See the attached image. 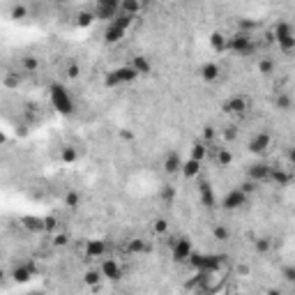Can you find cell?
<instances>
[{
    "label": "cell",
    "mask_w": 295,
    "mask_h": 295,
    "mask_svg": "<svg viewBox=\"0 0 295 295\" xmlns=\"http://www.w3.org/2000/svg\"><path fill=\"white\" fill-rule=\"evenodd\" d=\"M226 263V256L224 254H196L189 258V265L196 270V272H205V274H215L219 272Z\"/></svg>",
    "instance_id": "obj_1"
},
{
    "label": "cell",
    "mask_w": 295,
    "mask_h": 295,
    "mask_svg": "<svg viewBox=\"0 0 295 295\" xmlns=\"http://www.w3.org/2000/svg\"><path fill=\"white\" fill-rule=\"evenodd\" d=\"M49 97H51L53 108H55L60 115H72L74 113V99L69 97L67 88H65L62 83H53L51 88H49Z\"/></svg>",
    "instance_id": "obj_2"
},
{
    "label": "cell",
    "mask_w": 295,
    "mask_h": 295,
    "mask_svg": "<svg viewBox=\"0 0 295 295\" xmlns=\"http://www.w3.org/2000/svg\"><path fill=\"white\" fill-rule=\"evenodd\" d=\"M274 42L284 53L295 51V30L288 21H279L274 26Z\"/></svg>",
    "instance_id": "obj_3"
},
{
    "label": "cell",
    "mask_w": 295,
    "mask_h": 295,
    "mask_svg": "<svg viewBox=\"0 0 295 295\" xmlns=\"http://www.w3.org/2000/svg\"><path fill=\"white\" fill-rule=\"evenodd\" d=\"M228 51L247 58V55H251V53L256 51V44H254L251 35H247V32H233V35L228 37Z\"/></svg>",
    "instance_id": "obj_4"
},
{
    "label": "cell",
    "mask_w": 295,
    "mask_h": 295,
    "mask_svg": "<svg viewBox=\"0 0 295 295\" xmlns=\"http://www.w3.org/2000/svg\"><path fill=\"white\" fill-rule=\"evenodd\" d=\"M92 14H95V19H99V21L111 23V21H115V16L120 14V2H118V0H97V2L92 5Z\"/></svg>",
    "instance_id": "obj_5"
},
{
    "label": "cell",
    "mask_w": 295,
    "mask_h": 295,
    "mask_svg": "<svg viewBox=\"0 0 295 295\" xmlns=\"http://www.w3.org/2000/svg\"><path fill=\"white\" fill-rule=\"evenodd\" d=\"M272 168L268 161H254V164H249V168H247V180L256 182V185H265V182H270V178H272Z\"/></svg>",
    "instance_id": "obj_6"
},
{
    "label": "cell",
    "mask_w": 295,
    "mask_h": 295,
    "mask_svg": "<svg viewBox=\"0 0 295 295\" xmlns=\"http://www.w3.org/2000/svg\"><path fill=\"white\" fill-rule=\"evenodd\" d=\"M191 256H194V244H191V240L185 235V238H180V240L175 242L173 249H171V258H173V263L182 265V263H189Z\"/></svg>",
    "instance_id": "obj_7"
},
{
    "label": "cell",
    "mask_w": 295,
    "mask_h": 295,
    "mask_svg": "<svg viewBox=\"0 0 295 295\" xmlns=\"http://www.w3.org/2000/svg\"><path fill=\"white\" fill-rule=\"evenodd\" d=\"M247 201H249V196H247V194L238 187V189H231L226 196L221 198V208L228 210V212H235V210H240V208H244Z\"/></svg>",
    "instance_id": "obj_8"
},
{
    "label": "cell",
    "mask_w": 295,
    "mask_h": 295,
    "mask_svg": "<svg viewBox=\"0 0 295 295\" xmlns=\"http://www.w3.org/2000/svg\"><path fill=\"white\" fill-rule=\"evenodd\" d=\"M221 111L228 115H244L249 111V102H247V97H242V95H233L231 99H226V102L221 104Z\"/></svg>",
    "instance_id": "obj_9"
},
{
    "label": "cell",
    "mask_w": 295,
    "mask_h": 295,
    "mask_svg": "<svg viewBox=\"0 0 295 295\" xmlns=\"http://www.w3.org/2000/svg\"><path fill=\"white\" fill-rule=\"evenodd\" d=\"M272 145V138H270V134L268 132H258V134H254V136L249 138V143H247V150L251 152V155H263V152H268V148Z\"/></svg>",
    "instance_id": "obj_10"
},
{
    "label": "cell",
    "mask_w": 295,
    "mask_h": 295,
    "mask_svg": "<svg viewBox=\"0 0 295 295\" xmlns=\"http://www.w3.org/2000/svg\"><path fill=\"white\" fill-rule=\"evenodd\" d=\"M99 270H102V274H104V279H111V281L122 279V268L115 258H104Z\"/></svg>",
    "instance_id": "obj_11"
},
{
    "label": "cell",
    "mask_w": 295,
    "mask_h": 295,
    "mask_svg": "<svg viewBox=\"0 0 295 295\" xmlns=\"http://www.w3.org/2000/svg\"><path fill=\"white\" fill-rule=\"evenodd\" d=\"M198 198L203 208H215L217 205V198H215V191H212V185L208 180H201L198 182Z\"/></svg>",
    "instance_id": "obj_12"
},
{
    "label": "cell",
    "mask_w": 295,
    "mask_h": 295,
    "mask_svg": "<svg viewBox=\"0 0 295 295\" xmlns=\"http://www.w3.org/2000/svg\"><path fill=\"white\" fill-rule=\"evenodd\" d=\"M35 277V265H16L14 270H12V279L16 284H28V281Z\"/></svg>",
    "instance_id": "obj_13"
},
{
    "label": "cell",
    "mask_w": 295,
    "mask_h": 295,
    "mask_svg": "<svg viewBox=\"0 0 295 295\" xmlns=\"http://www.w3.org/2000/svg\"><path fill=\"white\" fill-rule=\"evenodd\" d=\"M201 171H203V161H196V159H185V164H182V171L180 173L187 178V180H194V178H198L201 175Z\"/></svg>",
    "instance_id": "obj_14"
},
{
    "label": "cell",
    "mask_w": 295,
    "mask_h": 295,
    "mask_svg": "<svg viewBox=\"0 0 295 295\" xmlns=\"http://www.w3.org/2000/svg\"><path fill=\"white\" fill-rule=\"evenodd\" d=\"M182 157L178 155V152H168L166 157H164V171H166L168 175H173V173H180L182 171Z\"/></svg>",
    "instance_id": "obj_15"
},
{
    "label": "cell",
    "mask_w": 295,
    "mask_h": 295,
    "mask_svg": "<svg viewBox=\"0 0 295 295\" xmlns=\"http://www.w3.org/2000/svg\"><path fill=\"white\" fill-rule=\"evenodd\" d=\"M129 65L136 69V74H138V76H148V74H152V62H150V58H148V55H134Z\"/></svg>",
    "instance_id": "obj_16"
},
{
    "label": "cell",
    "mask_w": 295,
    "mask_h": 295,
    "mask_svg": "<svg viewBox=\"0 0 295 295\" xmlns=\"http://www.w3.org/2000/svg\"><path fill=\"white\" fill-rule=\"evenodd\" d=\"M125 32H127V30H122L120 26H115V23H106L104 42H106V44H118V42L125 37Z\"/></svg>",
    "instance_id": "obj_17"
},
{
    "label": "cell",
    "mask_w": 295,
    "mask_h": 295,
    "mask_svg": "<svg viewBox=\"0 0 295 295\" xmlns=\"http://www.w3.org/2000/svg\"><path fill=\"white\" fill-rule=\"evenodd\" d=\"M219 76H221V69L217 62H203V65H201V79H203V81L212 83V81H217Z\"/></svg>",
    "instance_id": "obj_18"
},
{
    "label": "cell",
    "mask_w": 295,
    "mask_h": 295,
    "mask_svg": "<svg viewBox=\"0 0 295 295\" xmlns=\"http://www.w3.org/2000/svg\"><path fill=\"white\" fill-rule=\"evenodd\" d=\"M210 46H212V51H215V53L228 51V37L221 30H215L210 35Z\"/></svg>",
    "instance_id": "obj_19"
},
{
    "label": "cell",
    "mask_w": 295,
    "mask_h": 295,
    "mask_svg": "<svg viewBox=\"0 0 295 295\" xmlns=\"http://www.w3.org/2000/svg\"><path fill=\"white\" fill-rule=\"evenodd\" d=\"M23 228L26 231H30V233H46V224L44 219H39V217H23Z\"/></svg>",
    "instance_id": "obj_20"
},
{
    "label": "cell",
    "mask_w": 295,
    "mask_h": 295,
    "mask_svg": "<svg viewBox=\"0 0 295 295\" xmlns=\"http://www.w3.org/2000/svg\"><path fill=\"white\" fill-rule=\"evenodd\" d=\"M106 242L104 240H90L88 242V247H85V254H88V258H102L106 254Z\"/></svg>",
    "instance_id": "obj_21"
},
{
    "label": "cell",
    "mask_w": 295,
    "mask_h": 295,
    "mask_svg": "<svg viewBox=\"0 0 295 295\" xmlns=\"http://www.w3.org/2000/svg\"><path fill=\"white\" fill-rule=\"evenodd\" d=\"M115 74H118V79H120L122 85H125V83H134V81L138 79L136 69L132 67V65H122V67H118V69H115Z\"/></svg>",
    "instance_id": "obj_22"
},
{
    "label": "cell",
    "mask_w": 295,
    "mask_h": 295,
    "mask_svg": "<svg viewBox=\"0 0 295 295\" xmlns=\"http://www.w3.org/2000/svg\"><path fill=\"white\" fill-rule=\"evenodd\" d=\"M274 108L288 113V111L293 108V97H291L288 92H277V95H274Z\"/></svg>",
    "instance_id": "obj_23"
},
{
    "label": "cell",
    "mask_w": 295,
    "mask_h": 295,
    "mask_svg": "<svg viewBox=\"0 0 295 295\" xmlns=\"http://www.w3.org/2000/svg\"><path fill=\"white\" fill-rule=\"evenodd\" d=\"M127 251L129 254H148V251H150V244L145 242L143 238H132L127 242Z\"/></svg>",
    "instance_id": "obj_24"
},
{
    "label": "cell",
    "mask_w": 295,
    "mask_h": 295,
    "mask_svg": "<svg viewBox=\"0 0 295 295\" xmlns=\"http://www.w3.org/2000/svg\"><path fill=\"white\" fill-rule=\"evenodd\" d=\"M270 182L279 185V187H286V185H291V173H286L284 168H272V178H270Z\"/></svg>",
    "instance_id": "obj_25"
},
{
    "label": "cell",
    "mask_w": 295,
    "mask_h": 295,
    "mask_svg": "<svg viewBox=\"0 0 295 295\" xmlns=\"http://www.w3.org/2000/svg\"><path fill=\"white\" fill-rule=\"evenodd\" d=\"M189 157L196 159V161H203V159L208 157V143H203V141H196V143L191 145Z\"/></svg>",
    "instance_id": "obj_26"
},
{
    "label": "cell",
    "mask_w": 295,
    "mask_h": 295,
    "mask_svg": "<svg viewBox=\"0 0 295 295\" xmlns=\"http://www.w3.org/2000/svg\"><path fill=\"white\" fill-rule=\"evenodd\" d=\"M141 9H143V5H141L138 0H122V2H120V12H125V14L136 16Z\"/></svg>",
    "instance_id": "obj_27"
},
{
    "label": "cell",
    "mask_w": 295,
    "mask_h": 295,
    "mask_svg": "<svg viewBox=\"0 0 295 295\" xmlns=\"http://www.w3.org/2000/svg\"><path fill=\"white\" fill-rule=\"evenodd\" d=\"M102 279H104V274H102V270H85V274H83V281L88 284V286H99L102 284Z\"/></svg>",
    "instance_id": "obj_28"
},
{
    "label": "cell",
    "mask_w": 295,
    "mask_h": 295,
    "mask_svg": "<svg viewBox=\"0 0 295 295\" xmlns=\"http://www.w3.org/2000/svg\"><path fill=\"white\" fill-rule=\"evenodd\" d=\"M21 67L30 74V72H37L39 69V60H37V55H23V60H21Z\"/></svg>",
    "instance_id": "obj_29"
},
{
    "label": "cell",
    "mask_w": 295,
    "mask_h": 295,
    "mask_svg": "<svg viewBox=\"0 0 295 295\" xmlns=\"http://www.w3.org/2000/svg\"><path fill=\"white\" fill-rule=\"evenodd\" d=\"M92 21H95L92 9H90V12H79V14H76V26H79V28H88Z\"/></svg>",
    "instance_id": "obj_30"
},
{
    "label": "cell",
    "mask_w": 295,
    "mask_h": 295,
    "mask_svg": "<svg viewBox=\"0 0 295 295\" xmlns=\"http://www.w3.org/2000/svg\"><path fill=\"white\" fill-rule=\"evenodd\" d=\"M258 23L256 21H249V19H238V32H247L251 35V30H256Z\"/></svg>",
    "instance_id": "obj_31"
},
{
    "label": "cell",
    "mask_w": 295,
    "mask_h": 295,
    "mask_svg": "<svg viewBox=\"0 0 295 295\" xmlns=\"http://www.w3.org/2000/svg\"><path fill=\"white\" fill-rule=\"evenodd\" d=\"M272 72H274V62L270 60V58H261V60H258V74L270 76Z\"/></svg>",
    "instance_id": "obj_32"
},
{
    "label": "cell",
    "mask_w": 295,
    "mask_h": 295,
    "mask_svg": "<svg viewBox=\"0 0 295 295\" xmlns=\"http://www.w3.org/2000/svg\"><path fill=\"white\" fill-rule=\"evenodd\" d=\"M111 23H115V26H120L122 30H127L129 26L134 23V16H132V14H125V12H120V14L115 16V21H111Z\"/></svg>",
    "instance_id": "obj_33"
},
{
    "label": "cell",
    "mask_w": 295,
    "mask_h": 295,
    "mask_svg": "<svg viewBox=\"0 0 295 295\" xmlns=\"http://www.w3.org/2000/svg\"><path fill=\"white\" fill-rule=\"evenodd\" d=\"M231 161H233V155H231V150L221 148V150L217 152V166H231Z\"/></svg>",
    "instance_id": "obj_34"
},
{
    "label": "cell",
    "mask_w": 295,
    "mask_h": 295,
    "mask_svg": "<svg viewBox=\"0 0 295 295\" xmlns=\"http://www.w3.org/2000/svg\"><path fill=\"white\" fill-rule=\"evenodd\" d=\"M281 279L288 281V284H295V263H288L281 268Z\"/></svg>",
    "instance_id": "obj_35"
},
{
    "label": "cell",
    "mask_w": 295,
    "mask_h": 295,
    "mask_svg": "<svg viewBox=\"0 0 295 295\" xmlns=\"http://www.w3.org/2000/svg\"><path fill=\"white\" fill-rule=\"evenodd\" d=\"M270 247H272V240H270V238H258L256 242H254V249H256V254H268V251H270Z\"/></svg>",
    "instance_id": "obj_36"
},
{
    "label": "cell",
    "mask_w": 295,
    "mask_h": 295,
    "mask_svg": "<svg viewBox=\"0 0 295 295\" xmlns=\"http://www.w3.org/2000/svg\"><path fill=\"white\" fill-rule=\"evenodd\" d=\"M212 235H215V240H219V242H226L228 238H231V231H228L226 226H215L212 228Z\"/></svg>",
    "instance_id": "obj_37"
},
{
    "label": "cell",
    "mask_w": 295,
    "mask_h": 295,
    "mask_svg": "<svg viewBox=\"0 0 295 295\" xmlns=\"http://www.w3.org/2000/svg\"><path fill=\"white\" fill-rule=\"evenodd\" d=\"M65 205L67 208H79L81 205V194L79 191H67L65 194Z\"/></svg>",
    "instance_id": "obj_38"
},
{
    "label": "cell",
    "mask_w": 295,
    "mask_h": 295,
    "mask_svg": "<svg viewBox=\"0 0 295 295\" xmlns=\"http://www.w3.org/2000/svg\"><path fill=\"white\" fill-rule=\"evenodd\" d=\"M60 159L65 161V164H74L76 159H79V152H76V148H65L60 155Z\"/></svg>",
    "instance_id": "obj_39"
},
{
    "label": "cell",
    "mask_w": 295,
    "mask_h": 295,
    "mask_svg": "<svg viewBox=\"0 0 295 295\" xmlns=\"http://www.w3.org/2000/svg\"><path fill=\"white\" fill-rule=\"evenodd\" d=\"M104 85H106V88H120V85H122L120 79H118V74H115V69L104 76Z\"/></svg>",
    "instance_id": "obj_40"
},
{
    "label": "cell",
    "mask_w": 295,
    "mask_h": 295,
    "mask_svg": "<svg viewBox=\"0 0 295 295\" xmlns=\"http://www.w3.org/2000/svg\"><path fill=\"white\" fill-rule=\"evenodd\" d=\"M152 228H155V233H157V235H166V233H168V221L159 217V219H155Z\"/></svg>",
    "instance_id": "obj_41"
},
{
    "label": "cell",
    "mask_w": 295,
    "mask_h": 295,
    "mask_svg": "<svg viewBox=\"0 0 295 295\" xmlns=\"http://www.w3.org/2000/svg\"><path fill=\"white\" fill-rule=\"evenodd\" d=\"M26 14H28V7H26V5H14V7H12V19H26Z\"/></svg>",
    "instance_id": "obj_42"
},
{
    "label": "cell",
    "mask_w": 295,
    "mask_h": 295,
    "mask_svg": "<svg viewBox=\"0 0 295 295\" xmlns=\"http://www.w3.org/2000/svg\"><path fill=\"white\" fill-rule=\"evenodd\" d=\"M67 76H69V79H79V76H81V67H79V62H69V65H67Z\"/></svg>",
    "instance_id": "obj_43"
},
{
    "label": "cell",
    "mask_w": 295,
    "mask_h": 295,
    "mask_svg": "<svg viewBox=\"0 0 295 295\" xmlns=\"http://www.w3.org/2000/svg\"><path fill=\"white\" fill-rule=\"evenodd\" d=\"M212 138H215V127L208 125V127H203V138H201V141H203V143H210Z\"/></svg>",
    "instance_id": "obj_44"
},
{
    "label": "cell",
    "mask_w": 295,
    "mask_h": 295,
    "mask_svg": "<svg viewBox=\"0 0 295 295\" xmlns=\"http://www.w3.org/2000/svg\"><path fill=\"white\" fill-rule=\"evenodd\" d=\"M161 198H164L166 203H173V198H175L173 187H164V189H161Z\"/></svg>",
    "instance_id": "obj_45"
},
{
    "label": "cell",
    "mask_w": 295,
    "mask_h": 295,
    "mask_svg": "<svg viewBox=\"0 0 295 295\" xmlns=\"http://www.w3.org/2000/svg\"><path fill=\"white\" fill-rule=\"evenodd\" d=\"M44 224H46V233H53V235H55V228H58V221L53 219V217H46V219H44Z\"/></svg>",
    "instance_id": "obj_46"
},
{
    "label": "cell",
    "mask_w": 295,
    "mask_h": 295,
    "mask_svg": "<svg viewBox=\"0 0 295 295\" xmlns=\"http://www.w3.org/2000/svg\"><path fill=\"white\" fill-rule=\"evenodd\" d=\"M67 240H69V238L65 233H55V235H53V244H58V247H65Z\"/></svg>",
    "instance_id": "obj_47"
},
{
    "label": "cell",
    "mask_w": 295,
    "mask_h": 295,
    "mask_svg": "<svg viewBox=\"0 0 295 295\" xmlns=\"http://www.w3.org/2000/svg\"><path fill=\"white\" fill-rule=\"evenodd\" d=\"M256 187H258L256 182H251V180H247V182H244V185H242V187H240V189H242L244 194H247V196H249L251 191H256Z\"/></svg>",
    "instance_id": "obj_48"
},
{
    "label": "cell",
    "mask_w": 295,
    "mask_h": 295,
    "mask_svg": "<svg viewBox=\"0 0 295 295\" xmlns=\"http://www.w3.org/2000/svg\"><path fill=\"white\" fill-rule=\"evenodd\" d=\"M288 161L295 166V145H291V148H288Z\"/></svg>",
    "instance_id": "obj_49"
},
{
    "label": "cell",
    "mask_w": 295,
    "mask_h": 295,
    "mask_svg": "<svg viewBox=\"0 0 295 295\" xmlns=\"http://www.w3.org/2000/svg\"><path fill=\"white\" fill-rule=\"evenodd\" d=\"M268 295H284V293H281V291H277V288H270V291H268Z\"/></svg>",
    "instance_id": "obj_50"
},
{
    "label": "cell",
    "mask_w": 295,
    "mask_h": 295,
    "mask_svg": "<svg viewBox=\"0 0 295 295\" xmlns=\"http://www.w3.org/2000/svg\"><path fill=\"white\" fill-rule=\"evenodd\" d=\"M30 295H42V293H30Z\"/></svg>",
    "instance_id": "obj_51"
},
{
    "label": "cell",
    "mask_w": 295,
    "mask_h": 295,
    "mask_svg": "<svg viewBox=\"0 0 295 295\" xmlns=\"http://www.w3.org/2000/svg\"><path fill=\"white\" fill-rule=\"evenodd\" d=\"M228 295H238V293H228Z\"/></svg>",
    "instance_id": "obj_52"
}]
</instances>
